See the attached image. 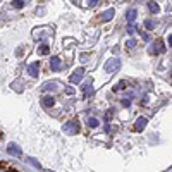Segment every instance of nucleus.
<instances>
[{
  "label": "nucleus",
  "instance_id": "22",
  "mask_svg": "<svg viewBox=\"0 0 172 172\" xmlns=\"http://www.w3.org/2000/svg\"><path fill=\"white\" fill-rule=\"evenodd\" d=\"M114 117V110H109V112L105 114V120H110Z\"/></svg>",
  "mask_w": 172,
  "mask_h": 172
},
{
  "label": "nucleus",
  "instance_id": "5",
  "mask_svg": "<svg viewBox=\"0 0 172 172\" xmlns=\"http://www.w3.org/2000/svg\"><path fill=\"white\" fill-rule=\"evenodd\" d=\"M28 71H29V74L33 76V78H38V71H40V64H38V62L29 64V67H28Z\"/></svg>",
  "mask_w": 172,
  "mask_h": 172
},
{
  "label": "nucleus",
  "instance_id": "24",
  "mask_svg": "<svg viewBox=\"0 0 172 172\" xmlns=\"http://www.w3.org/2000/svg\"><path fill=\"white\" fill-rule=\"evenodd\" d=\"M66 93H67V95H74V88L67 86V88H66Z\"/></svg>",
  "mask_w": 172,
  "mask_h": 172
},
{
  "label": "nucleus",
  "instance_id": "21",
  "mask_svg": "<svg viewBox=\"0 0 172 172\" xmlns=\"http://www.w3.org/2000/svg\"><path fill=\"white\" fill-rule=\"evenodd\" d=\"M127 33H129V34H134V33H136V28L133 26V24H129V26H127Z\"/></svg>",
  "mask_w": 172,
  "mask_h": 172
},
{
  "label": "nucleus",
  "instance_id": "17",
  "mask_svg": "<svg viewBox=\"0 0 172 172\" xmlns=\"http://www.w3.org/2000/svg\"><path fill=\"white\" fill-rule=\"evenodd\" d=\"M9 152H12L14 155H21V150H19L16 145H9Z\"/></svg>",
  "mask_w": 172,
  "mask_h": 172
},
{
  "label": "nucleus",
  "instance_id": "19",
  "mask_svg": "<svg viewBox=\"0 0 172 172\" xmlns=\"http://www.w3.org/2000/svg\"><path fill=\"white\" fill-rule=\"evenodd\" d=\"M12 4H14V7L16 9H21V7H23V0H14V2H12Z\"/></svg>",
  "mask_w": 172,
  "mask_h": 172
},
{
  "label": "nucleus",
  "instance_id": "18",
  "mask_svg": "<svg viewBox=\"0 0 172 172\" xmlns=\"http://www.w3.org/2000/svg\"><path fill=\"white\" fill-rule=\"evenodd\" d=\"M55 86H57L55 83H47V84L43 86V91H48V90H52V91H53V90H55Z\"/></svg>",
  "mask_w": 172,
  "mask_h": 172
},
{
  "label": "nucleus",
  "instance_id": "13",
  "mask_svg": "<svg viewBox=\"0 0 172 172\" xmlns=\"http://www.w3.org/2000/svg\"><path fill=\"white\" fill-rule=\"evenodd\" d=\"M155 26H157V23L152 21V19H146V21H145V28H146V29L152 31V29H155Z\"/></svg>",
  "mask_w": 172,
  "mask_h": 172
},
{
  "label": "nucleus",
  "instance_id": "26",
  "mask_svg": "<svg viewBox=\"0 0 172 172\" xmlns=\"http://www.w3.org/2000/svg\"><path fill=\"white\" fill-rule=\"evenodd\" d=\"M167 41H169V45H172V34H170V36L167 38Z\"/></svg>",
  "mask_w": 172,
  "mask_h": 172
},
{
  "label": "nucleus",
  "instance_id": "11",
  "mask_svg": "<svg viewBox=\"0 0 172 172\" xmlns=\"http://www.w3.org/2000/svg\"><path fill=\"white\" fill-rule=\"evenodd\" d=\"M83 95H84V97H91V95H93V86H91L90 83L83 86Z\"/></svg>",
  "mask_w": 172,
  "mask_h": 172
},
{
  "label": "nucleus",
  "instance_id": "12",
  "mask_svg": "<svg viewBox=\"0 0 172 172\" xmlns=\"http://www.w3.org/2000/svg\"><path fill=\"white\" fill-rule=\"evenodd\" d=\"M48 52H50V47L47 45V43H43V45H41L40 48H38V53H40V55H47Z\"/></svg>",
  "mask_w": 172,
  "mask_h": 172
},
{
  "label": "nucleus",
  "instance_id": "25",
  "mask_svg": "<svg viewBox=\"0 0 172 172\" xmlns=\"http://www.w3.org/2000/svg\"><path fill=\"white\" fill-rule=\"evenodd\" d=\"M98 2H100V0H90V2H88V4H90L91 7H93V5H98Z\"/></svg>",
  "mask_w": 172,
  "mask_h": 172
},
{
  "label": "nucleus",
  "instance_id": "7",
  "mask_svg": "<svg viewBox=\"0 0 172 172\" xmlns=\"http://www.w3.org/2000/svg\"><path fill=\"white\" fill-rule=\"evenodd\" d=\"M114 14H115V11H114V9H109V11H105L103 14L100 16V19H98V21H110V19L114 17Z\"/></svg>",
  "mask_w": 172,
  "mask_h": 172
},
{
  "label": "nucleus",
  "instance_id": "3",
  "mask_svg": "<svg viewBox=\"0 0 172 172\" xmlns=\"http://www.w3.org/2000/svg\"><path fill=\"white\" fill-rule=\"evenodd\" d=\"M120 67V59H110L105 62V71L107 72H115Z\"/></svg>",
  "mask_w": 172,
  "mask_h": 172
},
{
  "label": "nucleus",
  "instance_id": "8",
  "mask_svg": "<svg viewBox=\"0 0 172 172\" xmlns=\"http://www.w3.org/2000/svg\"><path fill=\"white\" fill-rule=\"evenodd\" d=\"M53 103H55L53 97H43V98H41V105H43L45 109H50V107H53Z\"/></svg>",
  "mask_w": 172,
  "mask_h": 172
},
{
  "label": "nucleus",
  "instance_id": "6",
  "mask_svg": "<svg viewBox=\"0 0 172 172\" xmlns=\"http://www.w3.org/2000/svg\"><path fill=\"white\" fill-rule=\"evenodd\" d=\"M60 66H62V64H60L59 57H52V59H50V69H52V71H59Z\"/></svg>",
  "mask_w": 172,
  "mask_h": 172
},
{
  "label": "nucleus",
  "instance_id": "4",
  "mask_svg": "<svg viewBox=\"0 0 172 172\" xmlns=\"http://www.w3.org/2000/svg\"><path fill=\"white\" fill-rule=\"evenodd\" d=\"M83 78H84V69L79 67V69H76V71L69 76V81H71V83H79Z\"/></svg>",
  "mask_w": 172,
  "mask_h": 172
},
{
  "label": "nucleus",
  "instance_id": "23",
  "mask_svg": "<svg viewBox=\"0 0 172 172\" xmlns=\"http://www.w3.org/2000/svg\"><path fill=\"white\" fill-rule=\"evenodd\" d=\"M131 105V98H124L122 100V107H129Z\"/></svg>",
  "mask_w": 172,
  "mask_h": 172
},
{
  "label": "nucleus",
  "instance_id": "20",
  "mask_svg": "<svg viewBox=\"0 0 172 172\" xmlns=\"http://www.w3.org/2000/svg\"><path fill=\"white\" fill-rule=\"evenodd\" d=\"M126 47H127V48H129V50H131L133 47H136V40H129V41H127V43H126Z\"/></svg>",
  "mask_w": 172,
  "mask_h": 172
},
{
  "label": "nucleus",
  "instance_id": "16",
  "mask_svg": "<svg viewBox=\"0 0 172 172\" xmlns=\"http://www.w3.org/2000/svg\"><path fill=\"white\" fill-rule=\"evenodd\" d=\"M124 88H126V81H119V83H117V84H115V86H114V88H112V90H114V91H115V93H117V91H122Z\"/></svg>",
  "mask_w": 172,
  "mask_h": 172
},
{
  "label": "nucleus",
  "instance_id": "1",
  "mask_svg": "<svg viewBox=\"0 0 172 172\" xmlns=\"http://www.w3.org/2000/svg\"><path fill=\"white\" fill-rule=\"evenodd\" d=\"M148 52L152 53V55H158V53H164L165 52V45H164V41L162 40H155L152 45H150Z\"/></svg>",
  "mask_w": 172,
  "mask_h": 172
},
{
  "label": "nucleus",
  "instance_id": "10",
  "mask_svg": "<svg viewBox=\"0 0 172 172\" xmlns=\"http://www.w3.org/2000/svg\"><path fill=\"white\" fill-rule=\"evenodd\" d=\"M126 17H127V23L133 24L136 21V11H134V9H129V11H127V14H126Z\"/></svg>",
  "mask_w": 172,
  "mask_h": 172
},
{
  "label": "nucleus",
  "instance_id": "14",
  "mask_svg": "<svg viewBox=\"0 0 172 172\" xmlns=\"http://www.w3.org/2000/svg\"><path fill=\"white\" fill-rule=\"evenodd\" d=\"M98 119L97 117H88V127H98Z\"/></svg>",
  "mask_w": 172,
  "mask_h": 172
},
{
  "label": "nucleus",
  "instance_id": "15",
  "mask_svg": "<svg viewBox=\"0 0 172 172\" xmlns=\"http://www.w3.org/2000/svg\"><path fill=\"white\" fill-rule=\"evenodd\" d=\"M148 11L152 12V14H157V12H158V5L155 4V2H148Z\"/></svg>",
  "mask_w": 172,
  "mask_h": 172
},
{
  "label": "nucleus",
  "instance_id": "2",
  "mask_svg": "<svg viewBox=\"0 0 172 172\" xmlns=\"http://www.w3.org/2000/svg\"><path fill=\"white\" fill-rule=\"evenodd\" d=\"M64 131L67 133V134H78L79 133V122L78 120H69V122H66Z\"/></svg>",
  "mask_w": 172,
  "mask_h": 172
},
{
  "label": "nucleus",
  "instance_id": "9",
  "mask_svg": "<svg viewBox=\"0 0 172 172\" xmlns=\"http://www.w3.org/2000/svg\"><path fill=\"white\" fill-rule=\"evenodd\" d=\"M146 122H148V120H146L145 117H139V119L136 120V124H134V129L136 131H143V127L146 126Z\"/></svg>",
  "mask_w": 172,
  "mask_h": 172
}]
</instances>
